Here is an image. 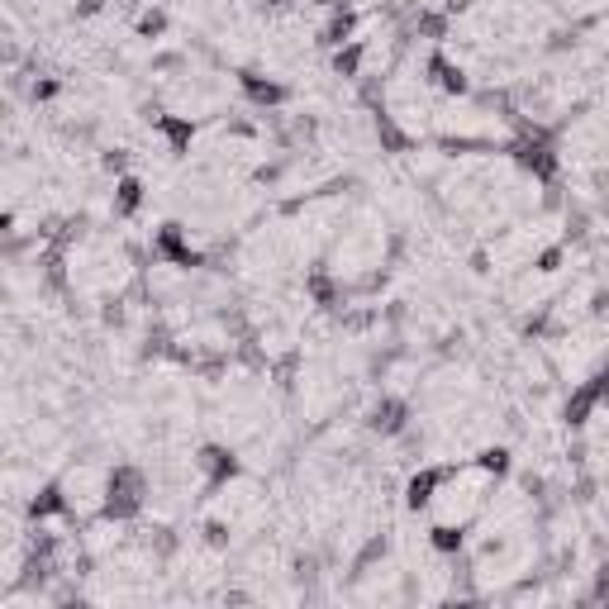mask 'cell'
<instances>
[{"label": "cell", "instance_id": "obj_16", "mask_svg": "<svg viewBox=\"0 0 609 609\" xmlns=\"http://www.w3.org/2000/svg\"><path fill=\"white\" fill-rule=\"evenodd\" d=\"M472 467L481 476H505V472H510V452H505V448H486V452H476Z\"/></svg>", "mask_w": 609, "mask_h": 609}, {"label": "cell", "instance_id": "obj_2", "mask_svg": "<svg viewBox=\"0 0 609 609\" xmlns=\"http://www.w3.org/2000/svg\"><path fill=\"white\" fill-rule=\"evenodd\" d=\"M510 153L533 181H552L557 167H562V158H557V148H552V138L543 134V129H524V134L510 143Z\"/></svg>", "mask_w": 609, "mask_h": 609}, {"label": "cell", "instance_id": "obj_14", "mask_svg": "<svg viewBox=\"0 0 609 609\" xmlns=\"http://www.w3.org/2000/svg\"><path fill=\"white\" fill-rule=\"evenodd\" d=\"M429 543H433V552H462L467 548V524H433L429 529Z\"/></svg>", "mask_w": 609, "mask_h": 609}, {"label": "cell", "instance_id": "obj_17", "mask_svg": "<svg viewBox=\"0 0 609 609\" xmlns=\"http://www.w3.org/2000/svg\"><path fill=\"white\" fill-rule=\"evenodd\" d=\"M162 29H167V15H162V10H153V15L138 20V34H143V39H158Z\"/></svg>", "mask_w": 609, "mask_h": 609}, {"label": "cell", "instance_id": "obj_15", "mask_svg": "<svg viewBox=\"0 0 609 609\" xmlns=\"http://www.w3.org/2000/svg\"><path fill=\"white\" fill-rule=\"evenodd\" d=\"M362 58H367V43L348 39V43H343V48L334 53V72H338V77H357V67H362Z\"/></svg>", "mask_w": 609, "mask_h": 609}, {"label": "cell", "instance_id": "obj_3", "mask_svg": "<svg viewBox=\"0 0 609 609\" xmlns=\"http://www.w3.org/2000/svg\"><path fill=\"white\" fill-rule=\"evenodd\" d=\"M153 257L158 262H172V267H181V272H191V267H205V257L181 238V224H162L158 238H153Z\"/></svg>", "mask_w": 609, "mask_h": 609}, {"label": "cell", "instance_id": "obj_18", "mask_svg": "<svg viewBox=\"0 0 609 609\" xmlns=\"http://www.w3.org/2000/svg\"><path fill=\"white\" fill-rule=\"evenodd\" d=\"M34 96H39V100H48V96H58V81H39V86H34Z\"/></svg>", "mask_w": 609, "mask_h": 609}, {"label": "cell", "instance_id": "obj_7", "mask_svg": "<svg viewBox=\"0 0 609 609\" xmlns=\"http://www.w3.org/2000/svg\"><path fill=\"white\" fill-rule=\"evenodd\" d=\"M424 72H429V81L438 86V91H448V96H467V91H472V86H467V72H462L448 53H429Z\"/></svg>", "mask_w": 609, "mask_h": 609}, {"label": "cell", "instance_id": "obj_10", "mask_svg": "<svg viewBox=\"0 0 609 609\" xmlns=\"http://www.w3.org/2000/svg\"><path fill=\"white\" fill-rule=\"evenodd\" d=\"M405 424H410V405H405V400H381L372 410V429L386 433V438L405 433Z\"/></svg>", "mask_w": 609, "mask_h": 609}, {"label": "cell", "instance_id": "obj_6", "mask_svg": "<svg viewBox=\"0 0 609 609\" xmlns=\"http://www.w3.org/2000/svg\"><path fill=\"white\" fill-rule=\"evenodd\" d=\"M443 481H448V467H424V472H414L410 486H405V505H410L414 514H424L433 500H438Z\"/></svg>", "mask_w": 609, "mask_h": 609}, {"label": "cell", "instance_id": "obj_13", "mask_svg": "<svg viewBox=\"0 0 609 609\" xmlns=\"http://www.w3.org/2000/svg\"><path fill=\"white\" fill-rule=\"evenodd\" d=\"M143 205V181L138 177H119L115 186V219H134Z\"/></svg>", "mask_w": 609, "mask_h": 609}, {"label": "cell", "instance_id": "obj_4", "mask_svg": "<svg viewBox=\"0 0 609 609\" xmlns=\"http://www.w3.org/2000/svg\"><path fill=\"white\" fill-rule=\"evenodd\" d=\"M196 467L205 472V491L215 495L219 486H229L238 476V457H234V448H219V443H205V448L196 452Z\"/></svg>", "mask_w": 609, "mask_h": 609}, {"label": "cell", "instance_id": "obj_12", "mask_svg": "<svg viewBox=\"0 0 609 609\" xmlns=\"http://www.w3.org/2000/svg\"><path fill=\"white\" fill-rule=\"evenodd\" d=\"M353 29H357V15L348 10V5H334L329 24L319 29V43H324V48H343V43L353 39Z\"/></svg>", "mask_w": 609, "mask_h": 609}, {"label": "cell", "instance_id": "obj_11", "mask_svg": "<svg viewBox=\"0 0 609 609\" xmlns=\"http://www.w3.org/2000/svg\"><path fill=\"white\" fill-rule=\"evenodd\" d=\"M53 514H72V500L62 491L58 481H48L34 500H29V519H53Z\"/></svg>", "mask_w": 609, "mask_h": 609}, {"label": "cell", "instance_id": "obj_5", "mask_svg": "<svg viewBox=\"0 0 609 609\" xmlns=\"http://www.w3.org/2000/svg\"><path fill=\"white\" fill-rule=\"evenodd\" d=\"M600 400H605V376L595 372L590 381H581V386L571 391V400H567V424H571V429L590 424V414L600 410Z\"/></svg>", "mask_w": 609, "mask_h": 609}, {"label": "cell", "instance_id": "obj_9", "mask_svg": "<svg viewBox=\"0 0 609 609\" xmlns=\"http://www.w3.org/2000/svg\"><path fill=\"white\" fill-rule=\"evenodd\" d=\"M153 129H162L167 134V143H172V158H186L191 153V138H196V124L181 115H153Z\"/></svg>", "mask_w": 609, "mask_h": 609}, {"label": "cell", "instance_id": "obj_8", "mask_svg": "<svg viewBox=\"0 0 609 609\" xmlns=\"http://www.w3.org/2000/svg\"><path fill=\"white\" fill-rule=\"evenodd\" d=\"M238 86H243V96L253 100V105H286L291 100V91L281 81H267V77H257V72H238Z\"/></svg>", "mask_w": 609, "mask_h": 609}, {"label": "cell", "instance_id": "obj_19", "mask_svg": "<svg viewBox=\"0 0 609 609\" xmlns=\"http://www.w3.org/2000/svg\"><path fill=\"white\" fill-rule=\"evenodd\" d=\"M557 257H562L557 248H552V253H543V257H538V272H552V267H557Z\"/></svg>", "mask_w": 609, "mask_h": 609}, {"label": "cell", "instance_id": "obj_1", "mask_svg": "<svg viewBox=\"0 0 609 609\" xmlns=\"http://www.w3.org/2000/svg\"><path fill=\"white\" fill-rule=\"evenodd\" d=\"M143 505H148V476L138 472V467H129V462L110 467V476H105V495H100V519L129 524V519L143 514Z\"/></svg>", "mask_w": 609, "mask_h": 609}]
</instances>
